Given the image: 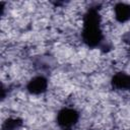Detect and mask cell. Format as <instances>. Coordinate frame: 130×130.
Listing matches in <instances>:
<instances>
[{
  "label": "cell",
  "mask_w": 130,
  "mask_h": 130,
  "mask_svg": "<svg viewBox=\"0 0 130 130\" xmlns=\"http://www.w3.org/2000/svg\"><path fill=\"white\" fill-rule=\"evenodd\" d=\"M101 17L96 9L90 8L85 16L83 21V30L82 39L83 42L90 48H94L100 45L103 40V34L100 26Z\"/></svg>",
  "instance_id": "6da1fadb"
},
{
  "label": "cell",
  "mask_w": 130,
  "mask_h": 130,
  "mask_svg": "<svg viewBox=\"0 0 130 130\" xmlns=\"http://www.w3.org/2000/svg\"><path fill=\"white\" fill-rule=\"evenodd\" d=\"M79 118V114L77 111L73 109H63L57 115V123L62 128H68L74 125Z\"/></svg>",
  "instance_id": "7a4b0ae2"
},
{
  "label": "cell",
  "mask_w": 130,
  "mask_h": 130,
  "mask_svg": "<svg viewBox=\"0 0 130 130\" xmlns=\"http://www.w3.org/2000/svg\"><path fill=\"white\" fill-rule=\"evenodd\" d=\"M48 81L43 76H36L29 80L26 85L27 90L32 94H40L47 89Z\"/></svg>",
  "instance_id": "3957f363"
},
{
  "label": "cell",
  "mask_w": 130,
  "mask_h": 130,
  "mask_svg": "<svg viewBox=\"0 0 130 130\" xmlns=\"http://www.w3.org/2000/svg\"><path fill=\"white\" fill-rule=\"evenodd\" d=\"M111 83L114 88L130 90V75L124 72H118L113 76Z\"/></svg>",
  "instance_id": "277c9868"
},
{
  "label": "cell",
  "mask_w": 130,
  "mask_h": 130,
  "mask_svg": "<svg viewBox=\"0 0 130 130\" xmlns=\"http://www.w3.org/2000/svg\"><path fill=\"white\" fill-rule=\"evenodd\" d=\"M115 17L119 22H125L130 19V5L118 3L115 6Z\"/></svg>",
  "instance_id": "5b68a950"
},
{
  "label": "cell",
  "mask_w": 130,
  "mask_h": 130,
  "mask_svg": "<svg viewBox=\"0 0 130 130\" xmlns=\"http://www.w3.org/2000/svg\"><path fill=\"white\" fill-rule=\"evenodd\" d=\"M20 125H21V120L19 119H7L2 126V130H15Z\"/></svg>",
  "instance_id": "8992f818"
}]
</instances>
